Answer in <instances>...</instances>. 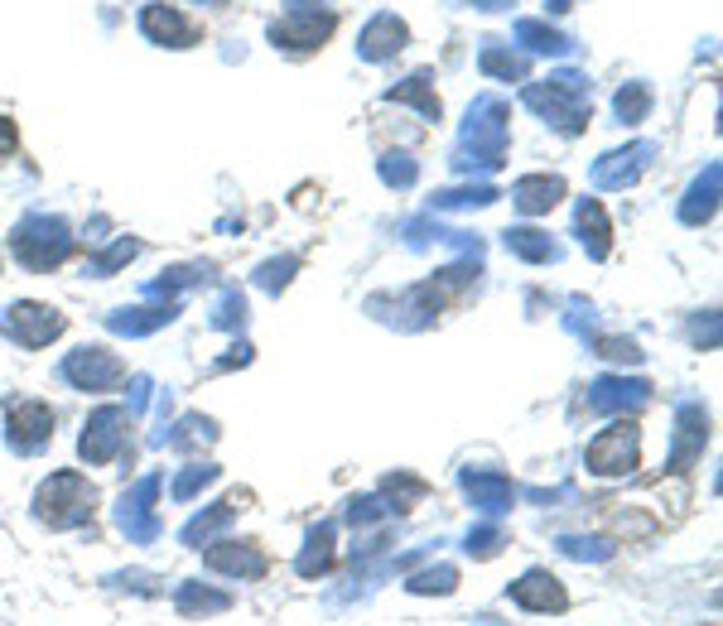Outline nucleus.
I'll use <instances>...</instances> for the list:
<instances>
[{
	"label": "nucleus",
	"mask_w": 723,
	"mask_h": 626,
	"mask_svg": "<svg viewBox=\"0 0 723 626\" xmlns=\"http://www.w3.org/2000/svg\"><path fill=\"white\" fill-rule=\"evenodd\" d=\"M97 506V491L87 477L77 473H53L49 483L39 487V521H49L53 530H68V525H83Z\"/></svg>",
	"instance_id": "nucleus-1"
},
{
	"label": "nucleus",
	"mask_w": 723,
	"mask_h": 626,
	"mask_svg": "<svg viewBox=\"0 0 723 626\" xmlns=\"http://www.w3.org/2000/svg\"><path fill=\"white\" fill-rule=\"evenodd\" d=\"M637 443H641L637 420H627V415L613 420L594 443H588V453H584L588 473H598V477H622V473H632V467H637Z\"/></svg>",
	"instance_id": "nucleus-2"
},
{
	"label": "nucleus",
	"mask_w": 723,
	"mask_h": 626,
	"mask_svg": "<svg viewBox=\"0 0 723 626\" xmlns=\"http://www.w3.org/2000/svg\"><path fill=\"white\" fill-rule=\"evenodd\" d=\"M15 255L29 265V271H49V265L68 261L73 255V237L63 222H49V217H35L15 231Z\"/></svg>",
	"instance_id": "nucleus-3"
},
{
	"label": "nucleus",
	"mask_w": 723,
	"mask_h": 626,
	"mask_svg": "<svg viewBox=\"0 0 723 626\" xmlns=\"http://www.w3.org/2000/svg\"><path fill=\"white\" fill-rule=\"evenodd\" d=\"M328 35H333V15H328V10L304 5V0H295L289 15L271 25V39L285 43V49H319Z\"/></svg>",
	"instance_id": "nucleus-4"
},
{
	"label": "nucleus",
	"mask_w": 723,
	"mask_h": 626,
	"mask_svg": "<svg viewBox=\"0 0 723 626\" xmlns=\"http://www.w3.org/2000/svg\"><path fill=\"white\" fill-rule=\"evenodd\" d=\"M63 376L77 386V390H111L126 381V362L111 356L107 348H83L63 362Z\"/></svg>",
	"instance_id": "nucleus-5"
},
{
	"label": "nucleus",
	"mask_w": 723,
	"mask_h": 626,
	"mask_svg": "<svg viewBox=\"0 0 723 626\" xmlns=\"http://www.w3.org/2000/svg\"><path fill=\"white\" fill-rule=\"evenodd\" d=\"M126 424L130 415L121 405H102L92 420H87V429H83V458L87 463H111V458L121 453V443H126Z\"/></svg>",
	"instance_id": "nucleus-6"
},
{
	"label": "nucleus",
	"mask_w": 723,
	"mask_h": 626,
	"mask_svg": "<svg viewBox=\"0 0 723 626\" xmlns=\"http://www.w3.org/2000/svg\"><path fill=\"white\" fill-rule=\"evenodd\" d=\"M5 333L20 348H43V342H53L63 333V313L43 304H15L5 313Z\"/></svg>",
	"instance_id": "nucleus-7"
},
{
	"label": "nucleus",
	"mask_w": 723,
	"mask_h": 626,
	"mask_svg": "<svg viewBox=\"0 0 723 626\" xmlns=\"http://www.w3.org/2000/svg\"><path fill=\"white\" fill-rule=\"evenodd\" d=\"M203 564L217 568V574H232V578H261L271 568V559L255 540H222V544H208L203 550Z\"/></svg>",
	"instance_id": "nucleus-8"
},
{
	"label": "nucleus",
	"mask_w": 723,
	"mask_h": 626,
	"mask_svg": "<svg viewBox=\"0 0 723 626\" xmlns=\"http://www.w3.org/2000/svg\"><path fill=\"white\" fill-rule=\"evenodd\" d=\"M10 439H15L20 453H35L53 439V410L39 405V400H20L10 405Z\"/></svg>",
	"instance_id": "nucleus-9"
},
{
	"label": "nucleus",
	"mask_w": 723,
	"mask_h": 626,
	"mask_svg": "<svg viewBox=\"0 0 723 626\" xmlns=\"http://www.w3.org/2000/svg\"><path fill=\"white\" fill-rule=\"evenodd\" d=\"M675 424H681V429H675V453H671V467H665V473H671V477H685V473H689V463H695V458L705 453L709 415H705L699 405H685Z\"/></svg>",
	"instance_id": "nucleus-10"
},
{
	"label": "nucleus",
	"mask_w": 723,
	"mask_h": 626,
	"mask_svg": "<svg viewBox=\"0 0 723 626\" xmlns=\"http://www.w3.org/2000/svg\"><path fill=\"white\" fill-rule=\"evenodd\" d=\"M511 598L521 602L526 612H564L570 608V592L560 588V578L536 568V574H526L521 584H511Z\"/></svg>",
	"instance_id": "nucleus-11"
},
{
	"label": "nucleus",
	"mask_w": 723,
	"mask_h": 626,
	"mask_svg": "<svg viewBox=\"0 0 723 626\" xmlns=\"http://www.w3.org/2000/svg\"><path fill=\"white\" fill-rule=\"evenodd\" d=\"M140 25H145V35H150V39L174 43V49H188V43L198 39V29L188 25V20H184L174 5H150V10L140 15Z\"/></svg>",
	"instance_id": "nucleus-12"
},
{
	"label": "nucleus",
	"mask_w": 723,
	"mask_h": 626,
	"mask_svg": "<svg viewBox=\"0 0 723 626\" xmlns=\"http://www.w3.org/2000/svg\"><path fill=\"white\" fill-rule=\"evenodd\" d=\"M511 193H516L521 212H550L564 198V184H560V178H550V174H531V178H516Z\"/></svg>",
	"instance_id": "nucleus-13"
},
{
	"label": "nucleus",
	"mask_w": 723,
	"mask_h": 626,
	"mask_svg": "<svg viewBox=\"0 0 723 626\" xmlns=\"http://www.w3.org/2000/svg\"><path fill=\"white\" fill-rule=\"evenodd\" d=\"M406 49V25L396 15H376L362 35V53L366 59H391V53Z\"/></svg>",
	"instance_id": "nucleus-14"
},
{
	"label": "nucleus",
	"mask_w": 723,
	"mask_h": 626,
	"mask_svg": "<svg viewBox=\"0 0 723 626\" xmlns=\"http://www.w3.org/2000/svg\"><path fill=\"white\" fill-rule=\"evenodd\" d=\"M578 231H584L588 255H598V261H603L608 246H613V227H608V212H603L598 198H584V203H578Z\"/></svg>",
	"instance_id": "nucleus-15"
},
{
	"label": "nucleus",
	"mask_w": 723,
	"mask_h": 626,
	"mask_svg": "<svg viewBox=\"0 0 723 626\" xmlns=\"http://www.w3.org/2000/svg\"><path fill=\"white\" fill-rule=\"evenodd\" d=\"M603 525L618 535V540H647V535H656V516H647L641 506H603Z\"/></svg>",
	"instance_id": "nucleus-16"
},
{
	"label": "nucleus",
	"mask_w": 723,
	"mask_h": 626,
	"mask_svg": "<svg viewBox=\"0 0 723 626\" xmlns=\"http://www.w3.org/2000/svg\"><path fill=\"white\" fill-rule=\"evenodd\" d=\"M641 150H647V145H637L632 154H608V160L594 170V184H598V188H627L632 178L641 174V160H637Z\"/></svg>",
	"instance_id": "nucleus-17"
},
{
	"label": "nucleus",
	"mask_w": 723,
	"mask_h": 626,
	"mask_svg": "<svg viewBox=\"0 0 723 626\" xmlns=\"http://www.w3.org/2000/svg\"><path fill=\"white\" fill-rule=\"evenodd\" d=\"M463 487H469V497L487 511H502L511 501V483L507 477H493V473H463Z\"/></svg>",
	"instance_id": "nucleus-18"
},
{
	"label": "nucleus",
	"mask_w": 723,
	"mask_h": 626,
	"mask_svg": "<svg viewBox=\"0 0 723 626\" xmlns=\"http://www.w3.org/2000/svg\"><path fill=\"white\" fill-rule=\"evenodd\" d=\"M324 568H333V525H319V530L309 535V550L299 554V574L304 578L324 574Z\"/></svg>",
	"instance_id": "nucleus-19"
},
{
	"label": "nucleus",
	"mask_w": 723,
	"mask_h": 626,
	"mask_svg": "<svg viewBox=\"0 0 723 626\" xmlns=\"http://www.w3.org/2000/svg\"><path fill=\"white\" fill-rule=\"evenodd\" d=\"M507 246L521 255V261H554V241L545 237V231L516 227V231H507Z\"/></svg>",
	"instance_id": "nucleus-20"
},
{
	"label": "nucleus",
	"mask_w": 723,
	"mask_h": 626,
	"mask_svg": "<svg viewBox=\"0 0 723 626\" xmlns=\"http://www.w3.org/2000/svg\"><path fill=\"white\" fill-rule=\"evenodd\" d=\"M391 102H415V107H420V116H425V121L439 116V97L429 92V77H425V73H420V77H410V83H400L396 92H391Z\"/></svg>",
	"instance_id": "nucleus-21"
},
{
	"label": "nucleus",
	"mask_w": 723,
	"mask_h": 626,
	"mask_svg": "<svg viewBox=\"0 0 723 626\" xmlns=\"http://www.w3.org/2000/svg\"><path fill=\"white\" fill-rule=\"evenodd\" d=\"M227 608H232L227 592H203L198 584H188L179 592V612H188V617H194V612H227Z\"/></svg>",
	"instance_id": "nucleus-22"
},
{
	"label": "nucleus",
	"mask_w": 723,
	"mask_h": 626,
	"mask_svg": "<svg viewBox=\"0 0 723 626\" xmlns=\"http://www.w3.org/2000/svg\"><path fill=\"white\" fill-rule=\"evenodd\" d=\"M714 188H719V170H709L705 184H695V193H689V203H685L681 217L685 222H705L709 212H714Z\"/></svg>",
	"instance_id": "nucleus-23"
},
{
	"label": "nucleus",
	"mask_w": 723,
	"mask_h": 626,
	"mask_svg": "<svg viewBox=\"0 0 723 626\" xmlns=\"http://www.w3.org/2000/svg\"><path fill=\"white\" fill-rule=\"evenodd\" d=\"M516 39H526L531 49H540V53H564V35L545 29L540 20H521V25H516Z\"/></svg>",
	"instance_id": "nucleus-24"
},
{
	"label": "nucleus",
	"mask_w": 723,
	"mask_h": 626,
	"mask_svg": "<svg viewBox=\"0 0 723 626\" xmlns=\"http://www.w3.org/2000/svg\"><path fill=\"white\" fill-rule=\"evenodd\" d=\"M453 584H459V568L439 564V568H425V574L410 578V592H449Z\"/></svg>",
	"instance_id": "nucleus-25"
},
{
	"label": "nucleus",
	"mask_w": 723,
	"mask_h": 626,
	"mask_svg": "<svg viewBox=\"0 0 723 626\" xmlns=\"http://www.w3.org/2000/svg\"><path fill=\"white\" fill-rule=\"evenodd\" d=\"M483 68L497 77H526V59H521V53H507V49H483Z\"/></svg>",
	"instance_id": "nucleus-26"
},
{
	"label": "nucleus",
	"mask_w": 723,
	"mask_h": 626,
	"mask_svg": "<svg viewBox=\"0 0 723 626\" xmlns=\"http://www.w3.org/2000/svg\"><path fill=\"white\" fill-rule=\"evenodd\" d=\"M647 107H651V92L641 83H632V87H622V92H618V116L622 121H641V116H647Z\"/></svg>",
	"instance_id": "nucleus-27"
},
{
	"label": "nucleus",
	"mask_w": 723,
	"mask_h": 626,
	"mask_svg": "<svg viewBox=\"0 0 723 626\" xmlns=\"http://www.w3.org/2000/svg\"><path fill=\"white\" fill-rule=\"evenodd\" d=\"M208 483H217V467H208V463H194L188 473L174 483V501H188L198 487H208Z\"/></svg>",
	"instance_id": "nucleus-28"
},
{
	"label": "nucleus",
	"mask_w": 723,
	"mask_h": 626,
	"mask_svg": "<svg viewBox=\"0 0 723 626\" xmlns=\"http://www.w3.org/2000/svg\"><path fill=\"white\" fill-rule=\"evenodd\" d=\"M382 178L406 188V184H415V164H410L406 154H391V160H382Z\"/></svg>",
	"instance_id": "nucleus-29"
},
{
	"label": "nucleus",
	"mask_w": 723,
	"mask_h": 626,
	"mask_svg": "<svg viewBox=\"0 0 723 626\" xmlns=\"http://www.w3.org/2000/svg\"><path fill=\"white\" fill-rule=\"evenodd\" d=\"M598 348H603V356H608V362H627V366H637V362H641L637 342H627V338H603V342H598Z\"/></svg>",
	"instance_id": "nucleus-30"
},
{
	"label": "nucleus",
	"mask_w": 723,
	"mask_h": 626,
	"mask_svg": "<svg viewBox=\"0 0 723 626\" xmlns=\"http://www.w3.org/2000/svg\"><path fill=\"white\" fill-rule=\"evenodd\" d=\"M10 154H15V126L0 116V160H10Z\"/></svg>",
	"instance_id": "nucleus-31"
}]
</instances>
